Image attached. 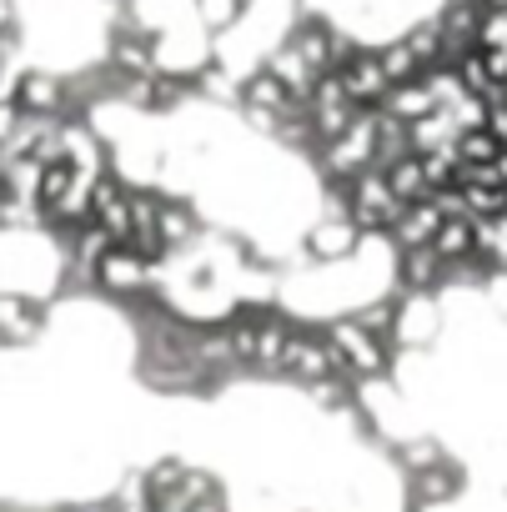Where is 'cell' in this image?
<instances>
[{
	"mask_svg": "<svg viewBox=\"0 0 507 512\" xmlns=\"http://www.w3.org/2000/svg\"><path fill=\"white\" fill-rule=\"evenodd\" d=\"M352 246H362V231H357L352 221H322V226L312 231V251H317V256H347Z\"/></svg>",
	"mask_w": 507,
	"mask_h": 512,
	"instance_id": "cell-11",
	"label": "cell"
},
{
	"mask_svg": "<svg viewBox=\"0 0 507 512\" xmlns=\"http://www.w3.org/2000/svg\"><path fill=\"white\" fill-rule=\"evenodd\" d=\"M287 327L277 317H257V352H251V362H262V367H277L282 352H287Z\"/></svg>",
	"mask_w": 507,
	"mask_h": 512,
	"instance_id": "cell-13",
	"label": "cell"
},
{
	"mask_svg": "<svg viewBox=\"0 0 507 512\" xmlns=\"http://www.w3.org/2000/svg\"><path fill=\"white\" fill-rule=\"evenodd\" d=\"M437 211L427 206V201H412V206H402L397 216H392V236H397V251H417V246H427L432 241V231H437Z\"/></svg>",
	"mask_w": 507,
	"mask_h": 512,
	"instance_id": "cell-4",
	"label": "cell"
},
{
	"mask_svg": "<svg viewBox=\"0 0 507 512\" xmlns=\"http://www.w3.org/2000/svg\"><path fill=\"white\" fill-rule=\"evenodd\" d=\"M41 332V307L21 297H0V347H21Z\"/></svg>",
	"mask_w": 507,
	"mask_h": 512,
	"instance_id": "cell-5",
	"label": "cell"
},
{
	"mask_svg": "<svg viewBox=\"0 0 507 512\" xmlns=\"http://www.w3.org/2000/svg\"><path fill=\"white\" fill-rule=\"evenodd\" d=\"M16 106H21V116H56L61 111V81L56 76H21Z\"/></svg>",
	"mask_w": 507,
	"mask_h": 512,
	"instance_id": "cell-6",
	"label": "cell"
},
{
	"mask_svg": "<svg viewBox=\"0 0 507 512\" xmlns=\"http://www.w3.org/2000/svg\"><path fill=\"white\" fill-rule=\"evenodd\" d=\"M427 246H432L437 262H462V256H472V221H467V216L437 221V231H432Z\"/></svg>",
	"mask_w": 507,
	"mask_h": 512,
	"instance_id": "cell-8",
	"label": "cell"
},
{
	"mask_svg": "<svg viewBox=\"0 0 507 512\" xmlns=\"http://www.w3.org/2000/svg\"><path fill=\"white\" fill-rule=\"evenodd\" d=\"M437 256H432V246H417V251H402V277H407V287L412 292H427L432 282H437Z\"/></svg>",
	"mask_w": 507,
	"mask_h": 512,
	"instance_id": "cell-14",
	"label": "cell"
},
{
	"mask_svg": "<svg viewBox=\"0 0 507 512\" xmlns=\"http://www.w3.org/2000/svg\"><path fill=\"white\" fill-rule=\"evenodd\" d=\"M382 181H387V191H392V201H402V206H412V201H422V196H427V186H422V166H417V156H402V161H392V166L382 171Z\"/></svg>",
	"mask_w": 507,
	"mask_h": 512,
	"instance_id": "cell-10",
	"label": "cell"
},
{
	"mask_svg": "<svg viewBox=\"0 0 507 512\" xmlns=\"http://www.w3.org/2000/svg\"><path fill=\"white\" fill-rule=\"evenodd\" d=\"M492 171H497V181H502V186H507V151H502V156H497V161H492Z\"/></svg>",
	"mask_w": 507,
	"mask_h": 512,
	"instance_id": "cell-17",
	"label": "cell"
},
{
	"mask_svg": "<svg viewBox=\"0 0 507 512\" xmlns=\"http://www.w3.org/2000/svg\"><path fill=\"white\" fill-rule=\"evenodd\" d=\"M277 372H287V377H297V382H322V377H332L327 342L292 337V342H287V352H282V362H277Z\"/></svg>",
	"mask_w": 507,
	"mask_h": 512,
	"instance_id": "cell-3",
	"label": "cell"
},
{
	"mask_svg": "<svg viewBox=\"0 0 507 512\" xmlns=\"http://www.w3.org/2000/svg\"><path fill=\"white\" fill-rule=\"evenodd\" d=\"M497 156H502V146H497V136H492L487 126L452 136V161H457V166H492Z\"/></svg>",
	"mask_w": 507,
	"mask_h": 512,
	"instance_id": "cell-9",
	"label": "cell"
},
{
	"mask_svg": "<svg viewBox=\"0 0 507 512\" xmlns=\"http://www.w3.org/2000/svg\"><path fill=\"white\" fill-rule=\"evenodd\" d=\"M91 226H101L116 246L131 236V191L106 171L91 181Z\"/></svg>",
	"mask_w": 507,
	"mask_h": 512,
	"instance_id": "cell-1",
	"label": "cell"
},
{
	"mask_svg": "<svg viewBox=\"0 0 507 512\" xmlns=\"http://www.w3.org/2000/svg\"><path fill=\"white\" fill-rule=\"evenodd\" d=\"M111 246H116V241H111L101 226H86V231L76 236V262H81L86 272H96V262H101V256H106Z\"/></svg>",
	"mask_w": 507,
	"mask_h": 512,
	"instance_id": "cell-15",
	"label": "cell"
},
{
	"mask_svg": "<svg viewBox=\"0 0 507 512\" xmlns=\"http://www.w3.org/2000/svg\"><path fill=\"white\" fill-rule=\"evenodd\" d=\"M452 492H457V472L452 467H427L422 472V497L427 502H447Z\"/></svg>",
	"mask_w": 507,
	"mask_h": 512,
	"instance_id": "cell-16",
	"label": "cell"
},
{
	"mask_svg": "<svg viewBox=\"0 0 507 512\" xmlns=\"http://www.w3.org/2000/svg\"><path fill=\"white\" fill-rule=\"evenodd\" d=\"M156 236L166 241V251H171V246H181V241H191V236H196L191 211H186V206H176V201H161V206H156Z\"/></svg>",
	"mask_w": 507,
	"mask_h": 512,
	"instance_id": "cell-12",
	"label": "cell"
},
{
	"mask_svg": "<svg viewBox=\"0 0 507 512\" xmlns=\"http://www.w3.org/2000/svg\"><path fill=\"white\" fill-rule=\"evenodd\" d=\"M106 292H141L146 287V262L131 251V246H111L101 262H96V272H91Z\"/></svg>",
	"mask_w": 507,
	"mask_h": 512,
	"instance_id": "cell-2",
	"label": "cell"
},
{
	"mask_svg": "<svg viewBox=\"0 0 507 512\" xmlns=\"http://www.w3.org/2000/svg\"><path fill=\"white\" fill-rule=\"evenodd\" d=\"M246 106H251V111H262V116H272V111L287 116V111L302 106V101H297L272 71H262V76H251V86H246Z\"/></svg>",
	"mask_w": 507,
	"mask_h": 512,
	"instance_id": "cell-7",
	"label": "cell"
}]
</instances>
